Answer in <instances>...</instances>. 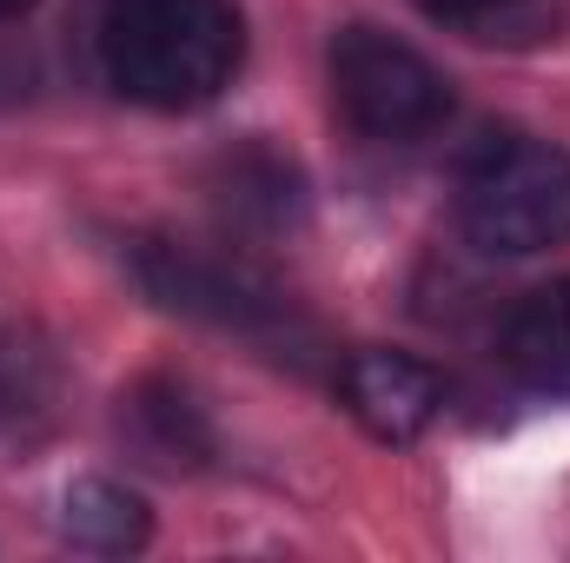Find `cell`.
<instances>
[{
    "mask_svg": "<svg viewBox=\"0 0 570 563\" xmlns=\"http://www.w3.org/2000/svg\"><path fill=\"white\" fill-rule=\"evenodd\" d=\"M458 219L484 253L524 259L570 239V152L551 140H498L458 186Z\"/></svg>",
    "mask_w": 570,
    "mask_h": 563,
    "instance_id": "cell-2",
    "label": "cell"
},
{
    "mask_svg": "<svg viewBox=\"0 0 570 563\" xmlns=\"http://www.w3.org/2000/svg\"><path fill=\"white\" fill-rule=\"evenodd\" d=\"M140 273L166 305H186V312H206V318H226V325H253L259 312H273L259 279H246L239 266H213L186 246H146Z\"/></svg>",
    "mask_w": 570,
    "mask_h": 563,
    "instance_id": "cell-5",
    "label": "cell"
},
{
    "mask_svg": "<svg viewBox=\"0 0 570 563\" xmlns=\"http://www.w3.org/2000/svg\"><path fill=\"white\" fill-rule=\"evenodd\" d=\"M332 100L372 140H419L451 113L444 73L379 27H345L332 40Z\"/></svg>",
    "mask_w": 570,
    "mask_h": 563,
    "instance_id": "cell-3",
    "label": "cell"
},
{
    "mask_svg": "<svg viewBox=\"0 0 570 563\" xmlns=\"http://www.w3.org/2000/svg\"><path fill=\"white\" fill-rule=\"evenodd\" d=\"M338 398H345V412L365 424L379 444H412L444 412L438 372L419 365V358H405V352H352L338 365Z\"/></svg>",
    "mask_w": 570,
    "mask_h": 563,
    "instance_id": "cell-4",
    "label": "cell"
},
{
    "mask_svg": "<svg viewBox=\"0 0 570 563\" xmlns=\"http://www.w3.org/2000/svg\"><path fill=\"white\" fill-rule=\"evenodd\" d=\"M27 7H33V0H0V20H7V13H27Z\"/></svg>",
    "mask_w": 570,
    "mask_h": 563,
    "instance_id": "cell-9",
    "label": "cell"
},
{
    "mask_svg": "<svg viewBox=\"0 0 570 563\" xmlns=\"http://www.w3.org/2000/svg\"><path fill=\"white\" fill-rule=\"evenodd\" d=\"M504 365L531 385L570 398V279L538 285L511 318H504Z\"/></svg>",
    "mask_w": 570,
    "mask_h": 563,
    "instance_id": "cell-6",
    "label": "cell"
},
{
    "mask_svg": "<svg viewBox=\"0 0 570 563\" xmlns=\"http://www.w3.org/2000/svg\"><path fill=\"white\" fill-rule=\"evenodd\" d=\"M246 27L233 0H107L100 60L107 80L159 113H186L233 87Z\"/></svg>",
    "mask_w": 570,
    "mask_h": 563,
    "instance_id": "cell-1",
    "label": "cell"
},
{
    "mask_svg": "<svg viewBox=\"0 0 570 563\" xmlns=\"http://www.w3.org/2000/svg\"><path fill=\"white\" fill-rule=\"evenodd\" d=\"M60 531L80 544V551H140L153 517L134 491L107 484V477H80L60 504Z\"/></svg>",
    "mask_w": 570,
    "mask_h": 563,
    "instance_id": "cell-7",
    "label": "cell"
},
{
    "mask_svg": "<svg viewBox=\"0 0 570 563\" xmlns=\"http://www.w3.org/2000/svg\"><path fill=\"white\" fill-rule=\"evenodd\" d=\"M431 20H451V27H498L518 0H419Z\"/></svg>",
    "mask_w": 570,
    "mask_h": 563,
    "instance_id": "cell-8",
    "label": "cell"
}]
</instances>
